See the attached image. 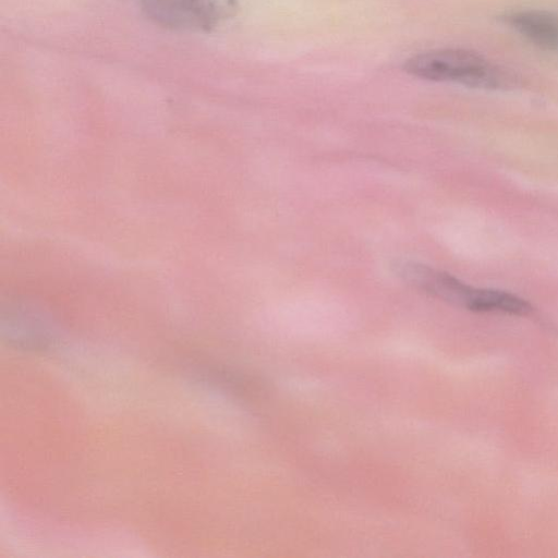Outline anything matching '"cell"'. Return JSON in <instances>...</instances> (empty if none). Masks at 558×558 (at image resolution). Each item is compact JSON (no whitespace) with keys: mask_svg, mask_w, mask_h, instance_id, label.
Masks as SVG:
<instances>
[{"mask_svg":"<svg viewBox=\"0 0 558 558\" xmlns=\"http://www.w3.org/2000/svg\"><path fill=\"white\" fill-rule=\"evenodd\" d=\"M412 76L480 89H507L517 78L481 53L462 48H441L417 53L404 63Z\"/></svg>","mask_w":558,"mask_h":558,"instance_id":"cell-1","label":"cell"},{"mask_svg":"<svg viewBox=\"0 0 558 558\" xmlns=\"http://www.w3.org/2000/svg\"><path fill=\"white\" fill-rule=\"evenodd\" d=\"M145 14L156 24L209 32L233 17L236 0H142Z\"/></svg>","mask_w":558,"mask_h":558,"instance_id":"cell-2","label":"cell"},{"mask_svg":"<svg viewBox=\"0 0 558 558\" xmlns=\"http://www.w3.org/2000/svg\"><path fill=\"white\" fill-rule=\"evenodd\" d=\"M499 20L521 37L544 50H558V14L522 9L505 12Z\"/></svg>","mask_w":558,"mask_h":558,"instance_id":"cell-3","label":"cell"},{"mask_svg":"<svg viewBox=\"0 0 558 558\" xmlns=\"http://www.w3.org/2000/svg\"><path fill=\"white\" fill-rule=\"evenodd\" d=\"M468 310L477 313H501L514 316H527L533 306L524 299L497 289L474 288Z\"/></svg>","mask_w":558,"mask_h":558,"instance_id":"cell-4","label":"cell"}]
</instances>
